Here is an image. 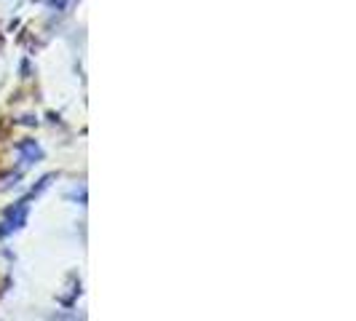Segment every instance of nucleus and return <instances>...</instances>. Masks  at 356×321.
Listing matches in <instances>:
<instances>
[{"label": "nucleus", "mask_w": 356, "mask_h": 321, "mask_svg": "<svg viewBox=\"0 0 356 321\" xmlns=\"http://www.w3.org/2000/svg\"><path fill=\"white\" fill-rule=\"evenodd\" d=\"M27 214H30V201H17L11 209H6L3 214V222H0V236H11L14 231H19L24 222H27Z\"/></svg>", "instance_id": "f257e3e1"}, {"label": "nucleus", "mask_w": 356, "mask_h": 321, "mask_svg": "<svg viewBox=\"0 0 356 321\" xmlns=\"http://www.w3.org/2000/svg\"><path fill=\"white\" fill-rule=\"evenodd\" d=\"M19 153L24 156V163H33L35 158H40V147L35 142H19Z\"/></svg>", "instance_id": "f03ea898"}]
</instances>
